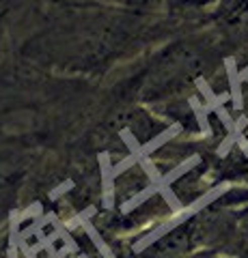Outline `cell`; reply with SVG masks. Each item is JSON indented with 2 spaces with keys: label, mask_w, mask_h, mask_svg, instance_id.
Masks as SVG:
<instances>
[{
  "label": "cell",
  "mask_w": 248,
  "mask_h": 258,
  "mask_svg": "<svg viewBox=\"0 0 248 258\" xmlns=\"http://www.w3.org/2000/svg\"><path fill=\"white\" fill-rule=\"evenodd\" d=\"M5 183H7V179H5V174H0V189L5 187Z\"/></svg>",
  "instance_id": "cell-8"
},
{
  "label": "cell",
  "mask_w": 248,
  "mask_h": 258,
  "mask_svg": "<svg viewBox=\"0 0 248 258\" xmlns=\"http://www.w3.org/2000/svg\"><path fill=\"white\" fill-rule=\"evenodd\" d=\"M117 7H123V9H130V11H138V13H145V11H154L158 9L162 3L166 0H108Z\"/></svg>",
  "instance_id": "cell-5"
},
{
  "label": "cell",
  "mask_w": 248,
  "mask_h": 258,
  "mask_svg": "<svg viewBox=\"0 0 248 258\" xmlns=\"http://www.w3.org/2000/svg\"><path fill=\"white\" fill-rule=\"evenodd\" d=\"M235 252L237 258H248V209L239 215L235 226Z\"/></svg>",
  "instance_id": "cell-4"
},
{
  "label": "cell",
  "mask_w": 248,
  "mask_h": 258,
  "mask_svg": "<svg viewBox=\"0 0 248 258\" xmlns=\"http://www.w3.org/2000/svg\"><path fill=\"white\" fill-rule=\"evenodd\" d=\"M216 18L227 24L248 22V0H218L216 3Z\"/></svg>",
  "instance_id": "cell-3"
},
{
  "label": "cell",
  "mask_w": 248,
  "mask_h": 258,
  "mask_svg": "<svg viewBox=\"0 0 248 258\" xmlns=\"http://www.w3.org/2000/svg\"><path fill=\"white\" fill-rule=\"evenodd\" d=\"M196 237H199V226L196 220H190L186 224L177 226L175 230H171L169 235L160 237L154 245H149V249L145 252V258H173V256H179L183 252L196 243Z\"/></svg>",
  "instance_id": "cell-2"
},
{
  "label": "cell",
  "mask_w": 248,
  "mask_h": 258,
  "mask_svg": "<svg viewBox=\"0 0 248 258\" xmlns=\"http://www.w3.org/2000/svg\"><path fill=\"white\" fill-rule=\"evenodd\" d=\"M201 69V56L194 47L175 45L149 69V76L142 80L145 93H166L175 86L186 84Z\"/></svg>",
  "instance_id": "cell-1"
},
{
  "label": "cell",
  "mask_w": 248,
  "mask_h": 258,
  "mask_svg": "<svg viewBox=\"0 0 248 258\" xmlns=\"http://www.w3.org/2000/svg\"><path fill=\"white\" fill-rule=\"evenodd\" d=\"M192 258H222V256H216V254H196Z\"/></svg>",
  "instance_id": "cell-7"
},
{
  "label": "cell",
  "mask_w": 248,
  "mask_h": 258,
  "mask_svg": "<svg viewBox=\"0 0 248 258\" xmlns=\"http://www.w3.org/2000/svg\"><path fill=\"white\" fill-rule=\"evenodd\" d=\"M218 0H166V5L177 7V9H203V7H210Z\"/></svg>",
  "instance_id": "cell-6"
}]
</instances>
